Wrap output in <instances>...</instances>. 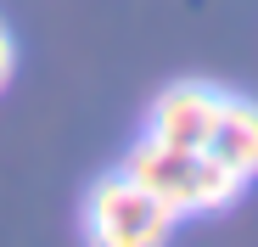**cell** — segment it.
<instances>
[{
    "mask_svg": "<svg viewBox=\"0 0 258 247\" xmlns=\"http://www.w3.org/2000/svg\"><path fill=\"white\" fill-rule=\"evenodd\" d=\"M219 101H225V90L197 85V79L168 85V90H157V101L146 112V135L168 141V146H208L213 124H219Z\"/></svg>",
    "mask_w": 258,
    "mask_h": 247,
    "instance_id": "3957f363",
    "label": "cell"
},
{
    "mask_svg": "<svg viewBox=\"0 0 258 247\" xmlns=\"http://www.w3.org/2000/svg\"><path fill=\"white\" fill-rule=\"evenodd\" d=\"M174 225L180 219L123 169L101 174L90 186V197H84V236L101 241V247H157V241L174 236Z\"/></svg>",
    "mask_w": 258,
    "mask_h": 247,
    "instance_id": "7a4b0ae2",
    "label": "cell"
},
{
    "mask_svg": "<svg viewBox=\"0 0 258 247\" xmlns=\"http://www.w3.org/2000/svg\"><path fill=\"white\" fill-rule=\"evenodd\" d=\"M208 152L225 163V169L258 180V101L252 96H230L219 101V124H213V135H208Z\"/></svg>",
    "mask_w": 258,
    "mask_h": 247,
    "instance_id": "277c9868",
    "label": "cell"
},
{
    "mask_svg": "<svg viewBox=\"0 0 258 247\" xmlns=\"http://www.w3.org/2000/svg\"><path fill=\"white\" fill-rule=\"evenodd\" d=\"M123 174L141 180L174 219H191V214H225V208H236L241 191L252 186L247 174L225 169L208 146H168V141H152V135L135 141V152L123 157Z\"/></svg>",
    "mask_w": 258,
    "mask_h": 247,
    "instance_id": "6da1fadb",
    "label": "cell"
},
{
    "mask_svg": "<svg viewBox=\"0 0 258 247\" xmlns=\"http://www.w3.org/2000/svg\"><path fill=\"white\" fill-rule=\"evenodd\" d=\"M12 73H17V39H12V23L0 17V90L12 85Z\"/></svg>",
    "mask_w": 258,
    "mask_h": 247,
    "instance_id": "5b68a950",
    "label": "cell"
}]
</instances>
